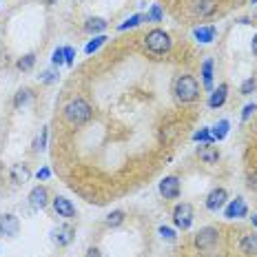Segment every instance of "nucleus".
<instances>
[{"label": "nucleus", "mask_w": 257, "mask_h": 257, "mask_svg": "<svg viewBox=\"0 0 257 257\" xmlns=\"http://www.w3.org/2000/svg\"><path fill=\"white\" fill-rule=\"evenodd\" d=\"M144 45H147V49L155 53V56H164V53L171 51L173 40H171V36L164 29H151L144 36Z\"/></svg>", "instance_id": "nucleus-3"}, {"label": "nucleus", "mask_w": 257, "mask_h": 257, "mask_svg": "<svg viewBox=\"0 0 257 257\" xmlns=\"http://www.w3.org/2000/svg\"><path fill=\"white\" fill-rule=\"evenodd\" d=\"M34 64H36V56H34V53H25V56L16 62V67H18L20 71H31V69H34Z\"/></svg>", "instance_id": "nucleus-26"}, {"label": "nucleus", "mask_w": 257, "mask_h": 257, "mask_svg": "<svg viewBox=\"0 0 257 257\" xmlns=\"http://www.w3.org/2000/svg\"><path fill=\"white\" fill-rule=\"evenodd\" d=\"M204 257H217V255H204Z\"/></svg>", "instance_id": "nucleus-42"}, {"label": "nucleus", "mask_w": 257, "mask_h": 257, "mask_svg": "<svg viewBox=\"0 0 257 257\" xmlns=\"http://www.w3.org/2000/svg\"><path fill=\"white\" fill-rule=\"evenodd\" d=\"M51 204H53V211L58 213V217H64V219H73V217H76V206H73L67 197L56 195Z\"/></svg>", "instance_id": "nucleus-10"}, {"label": "nucleus", "mask_w": 257, "mask_h": 257, "mask_svg": "<svg viewBox=\"0 0 257 257\" xmlns=\"http://www.w3.org/2000/svg\"><path fill=\"white\" fill-rule=\"evenodd\" d=\"M47 204H49V191H47V186H36V189H31L29 206L34 208V211H42Z\"/></svg>", "instance_id": "nucleus-11"}, {"label": "nucleus", "mask_w": 257, "mask_h": 257, "mask_svg": "<svg viewBox=\"0 0 257 257\" xmlns=\"http://www.w3.org/2000/svg\"><path fill=\"white\" fill-rule=\"evenodd\" d=\"M217 239H219V231H217V228L204 226V228H200V231H197L195 239H193V244H195L197 250L206 253V250H213V248H215Z\"/></svg>", "instance_id": "nucleus-4"}, {"label": "nucleus", "mask_w": 257, "mask_h": 257, "mask_svg": "<svg viewBox=\"0 0 257 257\" xmlns=\"http://www.w3.org/2000/svg\"><path fill=\"white\" fill-rule=\"evenodd\" d=\"M29 100H31V91L29 89H23V91H18V93H16L14 106H16V109H20V106H25Z\"/></svg>", "instance_id": "nucleus-28"}, {"label": "nucleus", "mask_w": 257, "mask_h": 257, "mask_svg": "<svg viewBox=\"0 0 257 257\" xmlns=\"http://www.w3.org/2000/svg\"><path fill=\"white\" fill-rule=\"evenodd\" d=\"M45 3H47V5H53V3H56V0H45Z\"/></svg>", "instance_id": "nucleus-41"}, {"label": "nucleus", "mask_w": 257, "mask_h": 257, "mask_svg": "<svg viewBox=\"0 0 257 257\" xmlns=\"http://www.w3.org/2000/svg\"><path fill=\"white\" fill-rule=\"evenodd\" d=\"M246 184H248L250 191H257V169L248 171V175H246Z\"/></svg>", "instance_id": "nucleus-34"}, {"label": "nucleus", "mask_w": 257, "mask_h": 257, "mask_svg": "<svg viewBox=\"0 0 257 257\" xmlns=\"http://www.w3.org/2000/svg\"><path fill=\"white\" fill-rule=\"evenodd\" d=\"M250 49H253V56L257 58V34L253 36V42H250Z\"/></svg>", "instance_id": "nucleus-38"}, {"label": "nucleus", "mask_w": 257, "mask_h": 257, "mask_svg": "<svg viewBox=\"0 0 257 257\" xmlns=\"http://www.w3.org/2000/svg\"><path fill=\"white\" fill-rule=\"evenodd\" d=\"M87 257H100V250L98 248H89L87 250Z\"/></svg>", "instance_id": "nucleus-39"}, {"label": "nucleus", "mask_w": 257, "mask_h": 257, "mask_svg": "<svg viewBox=\"0 0 257 257\" xmlns=\"http://www.w3.org/2000/svg\"><path fill=\"white\" fill-rule=\"evenodd\" d=\"M228 128H231V122L228 120H219L215 126H211V136L215 142H222L224 138L228 136Z\"/></svg>", "instance_id": "nucleus-20"}, {"label": "nucleus", "mask_w": 257, "mask_h": 257, "mask_svg": "<svg viewBox=\"0 0 257 257\" xmlns=\"http://www.w3.org/2000/svg\"><path fill=\"white\" fill-rule=\"evenodd\" d=\"M250 219H253V226L257 228V213H255V215H253V217H250Z\"/></svg>", "instance_id": "nucleus-40"}, {"label": "nucleus", "mask_w": 257, "mask_h": 257, "mask_svg": "<svg viewBox=\"0 0 257 257\" xmlns=\"http://www.w3.org/2000/svg\"><path fill=\"white\" fill-rule=\"evenodd\" d=\"M91 115H93V111H91V104L84 98H76L64 106V120L73 126L87 124V122L91 120Z\"/></svg>", "instance_id": "nucleus-2"}, {"label": "nucleus", "mask_w": 257, "mask_h": 257, "mask_svg": "<svg viewBox=\"0 0 257 257\" xmlns=\"http://www.w3.org/2000/svg\"><path fill=\"white\" fill-rule=\"evenodd\" d=\"M73 60H76V49L73 47H64V64L73 67Z\"/></svg>", "instance_id": "nucleus-33"}, {"label": "nucleus", "mask_w": 257, "mask_h": 257, "mask_svg": "<svg viewBox=\"0 0 257 257\" xmlns=\"http://www.w3.org/2000/svg\"><path fill=\"white\" fill-rule=\"evenodd\" d=\"M255 87H257V82H255V78H248V80H244L242 82V95H250L255 91Z\"/></svg>", "instance_id": "nucleus-32"}, {"label": "nucleus", "mask_w": 257, "mask_h": 257, "mask_svg": "<svg viewBox=\"0 0 257 257\" xmlns=\"http://www.w3.org/2000/svg\"><path fill=\"white\" fill-rule=\"evenodd\" d=\"M217 9V3L215 0H195V5H193V12H195L200 18H208V16H213Z\"/></svg>", "instance_id": "nucleus-16"}, {"label": "nucleus", "mask_w": 257, "mask_h": 257, "mask_svg": "<svg viewBox=\"0 0 257 257\" xmlns=\"http://www.w3.org/2000/svg\"><path fill=\"white\" fill-rule=\"evenodd\" d=\"M144 16H147V23H162V20H164V9H162V5H158V3L151 5V9H149V12L144 14Z\"/></svg>", "instance_id": "nucleus-24"}, {"label": "nucleus", "mask_w": 257, "mask_h": 257, "mask_svg": "<svg viewBox=\"0 0 257 257\" xmlns=\"http://www.w3.org/2000/svg\"><path fill=\"white\" fill-rule=\"evenodd\" d=\"M73 235H76V231H73L71 226H67V224H62V226L51 231V239H53V244L62 248V246H69L73 242Z\"/></svg>", "instance_id": "nucleus-12"}, {"label": "nucleus", "mask_w": 257, "mask_h": 257, "mask_svg": "<svg viewBox=\"0 0 257 257\" xmlns=\"http://www.w3.org/2000/svg\"><path fill=\"white\" fill-rule=\"evenodd\" d=\"M193 140L200 142V144H213L215 142L213 136H211V126H200L195 133H193Z\"/></svg>", "instance_id": "nucleus-23"}, {"label": "nucleus", "mask_w": 257, "mask_h": 257, "mask_svg": "<svg viewBox=\"0 0 257 257\" xmlns=\"http://www.w3.org/2000/svg\"><path fill=\"white\" fill-rule=\"evenodd\" d=\"M193 36H195V40L202 42V45H211L217 36V27L215 25H200L193 29Z\"/></svg>", "instance_id": "nucleus-13"}, {"label": "nucleus", "mask_w": 257, "mask_h": 257, "mask_svg": "<svg viewBox=\"0 0 257 257\" xmlns=\"http://www.w3.org/2000/svg\"><path fill=\"white\" fill-rule=\"evenodd\" d=\"M51 64H53V67H60V64H64V47H58V49L51 53Z\"/></svg>", "instance_id": "nucleus-31"}, {"label": "nucleus", "mask_w": 257, "mask_h": 257, "mask_svg": "<svg viewBox=\"0 0 257 257\" xmlns=\"http://www.w3.org/2000/svg\"><path fill=\"white\" fill-rule=\"evenodd\" d=\"M122 224H124V211H113L106 215V226L117 228V226H122Z\"/></svg>", "instance_id": "nucleus-27"}, {"label": "nucleus", "mask_w": 257, "mask_h": 257, "mask_svg": "<svg viewBox=\"0 0 257 257\" xmlns=\"http://www.w3.org/2000/svg\"><path fill=\"white\" fill-rule=\"evenodd\" d=\"M142 23H147V16L144 14H133L131 18H126L122 25H117V31H126V29H136V27H140Z\"/></svg>", "instance_id": "nucleus-22"}, {"label": "nucleus", "mask_w": 257, "mask_h": 257, "mask_svg": "<svg viewBox=\"0 0 257 257\" xmlns=\"http://www.w3.org/2000/svg\"><path fill=\"white\" fill-rule=\"evenodd\" d=\"M36 178H38V180H42V182H45V180H49V178H51V169L42 167V169L38 171V173H36Z\"/></svg>", "instance_id": "nucleus-37"}, {"label": "nucleus", "mask_w": 257, "mask_h": 257, "mask_svg": "<svg viewBox=\"0 0 257 257\" xmlns=\"http://www.w3.org/2000/svg\"><path fill=\"white\" fill-rule=\"evenodd\" d=\"M255 111H257V104H255V102L246 104V106H244V111H242V122H248V120H250V115H253Z\"/></svg>", "instance_id": "nucleus-35"}, {"label": "nucleus", "mask_w": 257, "mask_h": 257, "mask_svg": "<svg viewBox=\"0 0 257 257\" xmlns=\"http://www.w3.org/2000/svg\"><path fill=\"white\" fill-rule=\"evenodd\" d=\"M193 206L186 204V202H182V204H178L173 208V224L175 228H180V231H189V228L193 226Z\"/></svg>", "instance_id": "nucleus-5"}, {"label": "nucleus", "mask_w": 257, "mask_h": 257, "mask_svg": "<svg viewBox=\"0 0 257 257\" xmlns=\"http://www.w3.org/2000/svg\"><path fill=\"white\" fill-rule=\"evenodd\" d=\"M29 178H31V171L27 169V164H16V167L12 169V180L16 182V184H25Z\"/></svg>", "instance_id": "nucleus-21"}, {"label": "nucleus", "mask_w": 257, "mask_h": 257, "mask_svg": "<svg viewBox=\"0 0 257 257\" xmlns=\"http://www.w3.org/2000/svg\"><path fill=\"white\" fill-rule=\"evenodd\" d=\"M106 40H109V38H106L104 34H100V36H93V40H89V42H87V47H84V53H89V56H91V53H95V51L100 49V47L104 45Z\"/></svg>", "instance_id": "nucleus-25"}, {"label": "nucleus", "mask_w": 257, "mask_h": 257, "mask_svg": "<svg viewBox=\"0 0 257 257\" xmlns=\"http://www.w3.org/2000/svg\"><path fill=\"white\" fill-rule=\"evenodd\" d=\"M104 29H106V20L100 18V16H93V18H89L87 23H84V31H87V34L100 36V34H104Z\"/></svg>", "instance_id": "nucleus-18"}, {"label": "nucleus", "mask_w": 257, "mask_h": 257, "mask_svg": "<svg viewBox=\"0 0 257 257\" xmlns=\"http://www.w3.org/2000/svg\"><path fill=\"white\" fill-rule=\"evenodd\" d=\"M226 95H228V87H226V84H219L217 89L211 91L206 104L211 106V109H219V106H224V102H226Z\"/></svg>", "instance_id": "nucleus-14"}, {"label": "nucleus", "mask_w": 257, "mask_h": 257, "mask_svg": "<svg viewBox=\"0 0 257 257\" xmlns=\"http://www.w3.org/2000/svg\"><path fill=\"white\" fill-rule=\"evenodd\" d=\"M239 250H242L244 255L257 257V233L244 235V237H242V242H239Z\"/></svg>", "instance_id": "nucleus-17"}, {"label": "nucleus", "mask_w": 257, "mask_h": 257, "mask_svg": "<svg viewBox=\"0 0 257 257\" xmlns=\"http://www.w3.org/2000/svg\"><path fill=\"white\" fill-rule=\"evenodd\" d=\"M158 233H160V237H162L164 242H175V239H178V233H175L171 226H164V224L158 228Z\"/></svg>", "instance_id": "nucleus-29"}, {"label": "nucleus", "mask_w": 257, "mask_h": 257, "mask_svg": "<svg viewBox=\"0 0 257 257\" xmlns=\"http://www.w3.org/2000/svg\"><path fill=\"white\" fill-rule=\"evenodd\" d=\"M206 208L211 213H217V211H224V206L228 204V193L226 189H213L211 193L206 195Z\"/></svg>", "instance_id": "nucleus-6"}, {"label": "nucleus", "mask_w": 257, "mask_h": 257, "mask_svg": "<svg viewBox=\"0 0 257 257\" xmlns=\"http://www.w3.org/2000/svg\"><path fill=\"white\" fill-rule=\"evenodd\" d=\"M173 95L180 104H191L197 100L200 95V82H197L193 76L184 73V76H178L173 82Z\"/></svg>", "instance_id": "nucleus-1"}, {"label": "nucleus", "mask_w": 257, "mask_h": 257, "mask_svg": "<svg viewBox=\"0 0 257 257\" xmlns=\"http://www.w3.org/2000/svg\"><path fill=\"white\" fill-rule=\"evenodd\" d=\"M47 126H42V131H40V136H38V140L34 142V151H42V149H47Z\"/></svg>", "instance_id": "nucleus-30"}, {"label": "nucleus", "mask_w": 257, "mask_h": 257, "mask_svg": "<svg viewBox=\"0 0 257 257\" xmlns=\"http://www.w3.org/2000/svg\"><path fill=\"white\" fill-rule=\"evenodd\" d=\"M197 155H200V160L206 164H215L219 160V151L213 144H200V147H197Z\"/></svg>", "instance_id": "nucleus-15"}, {"label": "nucleus", "mask_w": 257, "mask_h": 257, "mask_svg": "<svg viewBox=\"0 0 257 257\" xmlns=\"http://www.w3.org/2000/svg\"><path fill=\"white\" fill-rule=\"evenodd\" d=\"M56 80H58V73L56 71H45V73H42V82L51 84V82H56Z\"/></svg>", "instance_id": "nucleus-36"}, {"label": "nucleus", "mask_w": 257, "mask_h": 257, "mask_svg": "<svg viewBox=\"0 0 257 257\" xmlns=\"http://www.w3.org/2000/svg\"><path fill=\"white\" fill-rule=\"evenodd\" d=\"M253 5H257V0H253Z\"/></svg>", "instance_id": "nucleus-43"}, {"label": "nucleus", "mask_w": 257, "mask_h": 257, "mask_svg": "<svg viewBox=\"0 0 257 257\" xmlns=\"http://www.w3.org/2000/svg\"><path fill=\"white\" fill-rule=\"evenodd\" d=\"M20 231V219L12 215V213H3L0 215V235L5 237H16Z\"/></svg>", "instance_id": "nucleus-9"}, {"label": "nucleus", "mask_w": 257, "mask_h": 257, "mask_svg": "<svg viewBox=\"0 0 257 257\" xmlns=\"http://www.w3.org/2000/svg\"><path fill=\"white\" fill-rule=\"evenodd\" d=\"M213 60L211 58H206L204 62H202V84H204L206 91H213Z\"/></svg>", "instance_id": "nucleus-19"}, {"label": "nucleus", "mask_w": 257, "mask_h": 257, "mask_svg": "<svg viewBox=\"0 0 257 257\" xmlns=\"http://www.w3.org/2000/svg\"><path fill=\"white\" fill-rule=\"evenodd\" d=\"M160 193L164 200H178L180 197V178L178 175H167L160 182Z\"/></svg>", "instance_id": "nucleus-7"}, {"label": "nucleus", "mask_w": 257, "mask_h": 257, "mask_svg": "<svg viewBox=\"0 0 257 257\" xmlns=\"http://www.w3.org/2000/svg\"><path fill=\"white\" fill-rule=\"evenodd\" d=\"M246 215H248V206H246L244 197H239V195L224 206V217L226 219H239V217H246Z\"/></svg>", "instance_id": "nucleus-8"}]
</instances>
